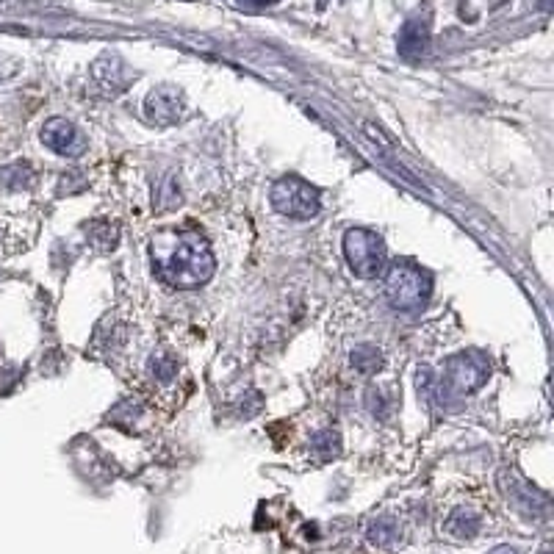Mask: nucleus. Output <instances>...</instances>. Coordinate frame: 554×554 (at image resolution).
I'll use <instances>...</instances> for the list:
<instances>
[{
	"label": "nucleus",
	"instance_id": "4468645a",
	"mask_svg": "<svg viewBox=\"0 0 554 554\" xmlns=\"http://www.w3.org/2000/svg\"><path fill=\"white\" fill-rule=\"evenodd\" d=\"M153 374H156L161 383H169L172 374H175V363L167 361V358H156V361H153Z\"/></svg>",
	"mask_w": 554,
	"mask_h": 554
},
{
	"label": "nucleus",
	"instance_id": "9b49d317",
	"mask_svg": "<svg viewBox=\"0 0 554 554\" xmlns=\"http://www.w3.org/2000/svg\"><path fill=\"white\" fill-rule=\"evenodd\" d=\"M366 538H369V543L377 546V549H391V546H397V543L402 541V530H399V524L394 518L380 516L374 518L372 524L366 527Z\"/></svg>",
	"mask_w": 554,
	"mask_h": 554
},
{
	"label": "nucleus",
	"instance_id": "1a4fd4ad",
	"mask_svg": "<svg viewBox=\"0 0 554 554\" xmlns=\"http://www.w3.org/2000/svg\"><path fill=\"white\" fill-rule=\"evenodd\" d=\"M430 48V25L427 20H410L399 34V53L408 61L422 59Z\"/></svg>",
	"mask_w": 554,
	"mask_h": 554
},
{
	"label": "nucleus",
	"instance_id": "f8f14e48",
	"mask_svg": "<svg viewBox=\"0 0 554 554\" xmlns=\"http://www.w3.org/2000/svg\"><path fill=\"white\" fill-rule=\"evenodd\" d=\"M311 449H314L316 455H319L322 460L336 458L338 452H341V435H338L336 430H322V433L314 435Z\"/></svg>",
	"mask_w": 554,
	"mask_h": 554
},
{
	"label": "nucleus",
	"instance_id": "9d476101",
	"mask_svg": "<svg viewBox=\"0 0 554 554\" xmlns=\"http://www.w3.org/2000/svg\"><path fill=\"white\" fill-rule=\"evenodd\" d=\"M482 527V518L480 513H474L471 507H458V510H452V516L446 518L444 530L452 535V538H458V541H469L474 538Z\"/></svg>",
	"mask_w": 554,
	"mask_h": 554
},
{
	"label": "nucleus",
	"instance_id": "2eb2a0df",
	"mask_svg": "<svg viewBox=\"0 0 554 554\" xmlns=\"http://www.w3.org/2000/svg\"><path fill=\"white\" fill-rule=\"evenodd\" d=\"M491 554H518L516 549H510V546H499V549H494Z\"/></svg>",
	"mask_w": 554,
	"mask_h": 554
},
{
	"label": "nucleus",
	"instance_id": "39448f33",
	"mask_svg": "<svg viewBox=\"0 0 554 554\" xmlns=\"http://www.w3.org/2000/svg\"><path fill=\"white\" fill-rule=\"evenodd\" d=\"M344 258L352 275L361 280H374L386 266V241L374 230L352 228L344 233Z\"/></svg>",
	"mask_w": 554,
	"mask_h": 554
},
{
	"label": "nucleus",
	"instance_id": "f257e3e1",
	"mask_svg": "<svg viewBox=\"0 0 554 554\" xmlns=\"http://www.w3.org/2000/svg\"><path fill=\"white\" fill-rule=\"evenodd\" d=\"M153 272L172 289H200L214 272L217 261L211 253V244L200 233H161L150 244Z\"/></svg>",
	"mask_w": 554,
	"mask_h": 554
},
{
	"label": "nucleus",
	"instance_id": "ddd939ff",
	"mask_svg": "<svg viewBox=\"0 0 554 554\" xmlns=\"http://www.w3.org/2000/svg\"><path fill=\"white\" fill-rule=\"evenodd\" d=\"M352 366L361 374H372L383 366V355L377 347H361V350L352 352Z\"/></svg>",
	"mask_w": 554,
	"mask_h": 554
},
{
	"label": "nucleus",
	"instance_id": "f03ea898",
	"mask_svg": "<svg viewBox=\"0 0 554 554\" xmlns=\"http://www.w3.org/2000/svg\"><path fill=\"white\" fill-rule=\"evenodd\" d=\"M383 291H386V300L391 302V308L419 311L433 294V275L422 264H416L410 258H399L388 266Z\"/></svg>",
	"mask_w": 554,
	"mask_h": 554
},
{
	"label": "nucleus",
	"instance_id": "20e7f679",
	"mask_svg": "<svg viewBox=\"0 0 554 554\" xmlns=\"http://www.w3.org/2000/svg\"><path fill=\"white\" fill-rule=\"evenodd\" d=\"M269 200H272V208L280 217L297 219V222H308V219L319 217V211H322L319 189L297 178V175H286V178L275 181Z\"/></svg>",
	"mask_w": 554,
	"mask_h": 554
},
{
	"label": "nucleus",
	"instance_id": "423d86ee",
	"mask_svg": "<svg viewBox=\"0 0 554 554\" xmlns=\"http://www.w3.org/2000/svg\"><path fill=\"white\" fill-rule=\"evenodd\" d=\"M183 111H186V97L178 86H158L145 100V117L161 128L175 125L183 117Z\"/></svg>",
	"mask_w": 554,
	"mask_h": 554
},
{
	"label": "nucleus",
	"instance_id": "0eeeda50",
	"mask_svg": "<svg viewBox=\"0 0 554 554\" xmlns=\"http://www.w3.org/2000/svg\"><path fill=\"white\" fill-rule=\"evenodd\" d=\"M39 136H42V145L50 147L56 156H64V158L84 156V150H86L84 136H81V131L75 128L73 122L64 120V117H53V120L45 122Z\"/></svg>",
	"mask_w": 554,
	"mask_h": 554
},
{
	"label": "nucleus",
	"instance_id": "6e6552de",
	"mask_svg": "<svg viewBox=\"0 0 554 554\" xmlns=\"http://www.w3.org/2000/svg\"><path fill=\"white\" fill-rule=\"evenodd\" d=\"M502 485H505V494L507 499H510V505L516 507L521 516H527V518L546 516V510H549V499H546L543 494H538L535 488H530L524 480H518L513 471H510V485H507V482H502Z\"/></svg>",
	"mask_w": 554,
	"mask_h": 554
},
{
	"label": "nucleus",
	"instance_id": "7ed1b4c3",
	"mask_svg": "<svg viewBox=\"0 0 554 554\" xmlns=\"http://www.w3.org/2000/svg\"><path fill=\"white\" fill-rule=\"evenodd\" d=\"M491 377V358L480 350H466L452 355L444 366V377L438 380V386L424 388V391H435L438 399L444 402L449 397H466L482 388Z\"/></svg>",
	"mask_w": 554,
	"mask_h": 554
},
{
	"label": "nucleus",
	"instance_id": "dca6fc26",
	"mask_svg": "<svg viewBox=\"0 0 554 554\" xmlns=\"http://www.w3.org/2000/svg\"><path fill=\"white\" fill-rule=\"evenodd\" d=\"M543 554H552V552H549V549H546V552H543Z\"/></svg>",
	"mask_w": 554,
	"mask_h": 554
}]
</instances>
